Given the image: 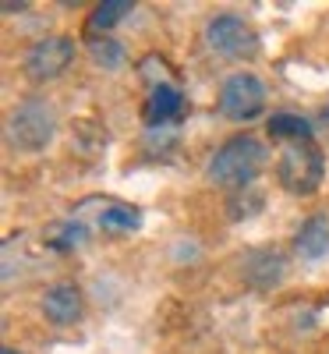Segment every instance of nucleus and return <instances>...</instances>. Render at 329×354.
<instances>
[{"instance_id":"obj_1","label":"nucleus","mask_w":329,"mask_h":354,"mask_svg":"<svg viewBox=\"0 0 329 354\" xmlns=\"http://www.w3.org/2000/svg\"><path fill=\"white\" fill-rule=\"evenodd\" d=\"M262 160H265V149H262L258 138L234 135L216 149V156L209 160L205 177H209V185H216V188H248L255 181V174L262 170Z\"/></svg>"},{"instance_id":"obj_2","label":"nucleus","mask_w":329,"mask_h":354,"mask_svg":"<svg viewBox=\"0 0 329 354\" xmlns=\"http://www.w3.org/2000/svg\"><path fill=\"white\" fill-rule=\"evenodd\" d=\"M276 177L290 195H312L326 177V156L315 142H290L276 160Z\"/></svg>"},{"instance_id":"obj_3","label":"nucleus","mask_w":329,"mask_h":354,"mask_svg":"<svg viewBox=\"0 0 329 354\" xmlns=\"http://www.w3.org/2000/svg\"><path fill=\"white\" fill-rule=\"evenodd\" d=\"M53 131H57V117H53V106L43 103V100H25L8 117V142H11V149H18V153L46 149Z\"/></svg>"},{"instance_id":"obj_4","label":"nucleus","mask_w":329,"mask_h":354,"mask_svg":"<svg viewBox=\"0 0 329 354\" xmlns=\"http://www.w3.org/2000/svg\"><path fill=\"white\" fill-rule=\"evenodd\" d=\"M265 110V82L252 71H237L220 88V113L227 121H255Z\"/></svg>"},{"instance_id":"obj_5","label":"nucleus","mask_w":329,"mask_h":354,"mask_svg":"<svg viewBox=\"0 0 329 354\" xmlns=\"http://www.w3.org/2000/svg\"><path fill=\"white\" fill-rule=\"evenodd\" d=\"M75 61V43L68 36H43L25 53V75L32 82H53Z\"/></svg>"},{"instance_id":"obj_6","label":"nucleus","mask_w":329,"mask_h":354,"mask_svg":"<svg viewBox=\"0 0 329 354\" xmlns=\"http://www.w3.org/2000/svg\"><path fill=\"white\" fill-rule=\"evenodd\" d=\"M205 43L220 57H248L258 46L255 32L237 15H216L213 21L205 25Z\"/></svg>"},{"instance_id":"obj_7","label":"nucleus","mask_w":329,"mask_h":354,"mask_svg":"<svg viewBox=\"0 0 329 354\" xmlns=\"http://www.w3.org/2000/svg\"><path fill=\"white\" fill-rule=\"evenodd\" d=\"M43 315L53 326H71L82 315V290L75 283H53L43 294Z\"/></svg>"},{"instance_id":"obj_8","label":"nucleus","mask_w":329,"mask_h":354,"mask_svg":"<svg viewBox=\"0 0 329 354\" xmlns=\"http://www.w3.org/2000/svg\"><path fill=\"white\" fill-rule=\"evenodd\" d=\"M185 113V93L177 85H167V82H156L153 93L145 100V124L156 128V124H170Z\"/></svg>"},{"instance_id":"obj_9","label":"nucleus","mask_w":329,"mask_h":354,"mask_svg":"<svg viewBox=\"0 0 329 354\" xmlns=\"http://www.w3.org/2000/svg\"><path fill=\"white\" fill-rule=\"evenodd\" d=\"M294 248L301 259H322L329 252V220L319 213V216H308L301 223V230H297L294 238Z\"/></svg>"},{"instance_id":"obj_10","label":"nucleus","mask_w":329,"mask_h":354,"mask_svg":"<svg viewBox=\"0 0 329 354\" xmlns=\"http://www.w3.org/2000/svg\"><path fill=\"white\" fill-rule=\"evenodd\" d=\"M245 277L255 283V287H273L280 277H283V255L280 252H248L245 255Z\"/></svg>"},{"instance_id":"obj_11","label":"nucleus","mask_w":329,"mask_h":354,"mask_svg":"<svg viewBox=\"0 0 329 354\" xmlns=\"http://www.w3.org/2000/svg\"><path fill=\"white\" fill-rule=\"evenodd\" d=\"M269 135L290 138V142H312V124L297 113H273L269 117Z\"/></svg>"},{"instance_id":"obj_12","label":"nucleus","mask_w":329,"mask_h":354,"mask_svg":"<svg viewBox=\"0 0 329 354\" xmlns=\"http://www.w3.org/2000/svg\"><path fill=\"white\" fill-rule=\"evenodd\" d=\"M131 0H103V4L93 8V15H88V32H96V28H113L121 18L131 15Z\"/></svg>"},{"instance_id":"obj_13","label":"nucleus","mask_w":329,"mask_h":354,"mask_svg":"<svg viewBox=\"0 0 329 354\" xmlns=\"http://www.w3.org/2000/svg\"><path fill=\"white\" fill-rule=\"evenodd\" d=\"M88 57H93V64L96 68H106V71H117L124 64V46L117 43V39H110V36H96L93 43H88Z\"/></svg>"},{"instance_id":"obj_14","label":"nucleus","mask_w":329,"mask_h":354,"mask_svg":"<svg viewBox=\"0 0 329 354\" xmlns=\"http://www.w3.org/2000/svg\"><path fill=\"white\" fill-rule=\"evenodd\" d=\"M138 223H142V216L131 209V205H110V209H103V216H100L103 230H135Z\"/></svg>"},{"instance_id":"obj_15","label":"nucleus","mask_w":329,"mask_h":354,"mask_svg":"<svg viewBox=\"0 0 329 354\" xmlns=\"http://www.w3.org/2000/svg\"><path fill=\"white\" fill-rule=\"evenodd\" d=\"M0 8H4V11H21L25 4H15V0H4V4H0Z\"/></svg>"},{"instance_id":"obj_16","label":"nucleus","mask_w":329,"mask_h":354,"mask_svg":"<svg viewBox=\"0 0 329 354\" xmlns=\"http://www.w3.org/2000/svg\"><path fill=\"white\" fill-rule=\"evenodd\" d=\"M0 354H18V351H15V347H4V351H0Z\"/></svg>"}]
</instances>
